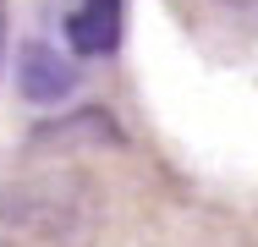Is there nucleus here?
Instances as JSON below:
<instances>
[{"mask_svg": "<svg viewBox=\"0 0 258 247\" xmlns=\"http://www.w3.org/2000/svg\"><path fill=\"white\" fill-rule=\"evenodd\" d=\"M0 49H6V0H0Z\"/></svg>", "mask_w": 258, "mask_h": 247, "instance_id": "nucleus-4", "label": "nucleus"}, {"mask_svg": "<svg viewBox=\"0 0 258 247\" xmlns=\"http://www.w3.org/2000/svg\"><path fill=\"white\" fill-rule=\"evenodd\" d=\"M17 83H22V94L33 99V104H60V99L72 94V83H77V72L44 44H28L17 55Z\"/></svg>", "mask_w": 258, "mask_h": 247, "instance_id": "nucleus-3", "label": "nucleus"}, {"mask_svg": "<svg viewBox=\"0 0 258 247\" xmlns=\"http://www.w3.org/2000/svg\"><path fill=\"white\" fill-rule=\"evenodd\" d=\"M121 0H77V11L66 17V44L77 55H110L121 44Z\"/></svg>", "mask_w": 258, "mask_h": 247, "instance_id": "nucleus-2", "label": "nucleus"}, {"mask_svg": "<svg viewBox=\"0 0 258 247\" xmlns=\"http://www.w3.org/2000/svg\"><path fill=\"white\" fill-rule=\"evenodd\" d=\"M99 220V187L83 170H28L0 187L6 247H77Z\"/></svg>", "mask_w": 258, "mask_h": 247, "instance_id": "nucleus-1", "label": "nucleus"}]
</instances>
